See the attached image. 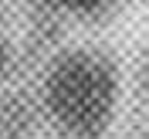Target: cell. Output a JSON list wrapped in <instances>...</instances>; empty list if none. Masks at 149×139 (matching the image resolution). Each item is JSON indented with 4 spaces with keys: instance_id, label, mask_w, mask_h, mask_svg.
I'll return each mask as SVG.
<instances>
[{
    "instance_id": "6da1fadb",
    "label": "cell",
    "mask_w": 149,
    "mask_h": 139,
    "mask_svg": "<svg viewBox=\"0 0 149 139\" xmlns=\"http://www.w3.org/2000/svg\"><path fill=\"white\" fill-rule=\"evenodd\" d=\"M44 92L51 112L68 129L98 132L115 109V68L102 54L71 51L54 61Z\"/></svg>"
},
{
    "instance_id": "7a4b0ae2",
    "label": "cell",
    "mask_w": 149,
    "mask_h": 139,
    "mask_svg": "<svg viewBox=\"0 0 149 139\" xmlns=\"http://www.w3.org/2000/svg\"><path fill=\"white\" fill-rule=\"evenodd\" d=\"M68 10H74V14H98V10L109 3V0H61Z\"/></svg>"
},
{
    "instance_id": "3957f363",
    "label": "cell",
    "mask_w": 149,
    "mask_h": 139,
    "mask_svg": "<svg viewBox=\"0 0 149 139\" xmlns=\"http://www.w3.org/2000/svg\"><path fill=\"white\" fill-rule=\"evenodd\" d=\"M7 68V51H3V44H0V71Z\"/></svg>"
}]
</instances>
